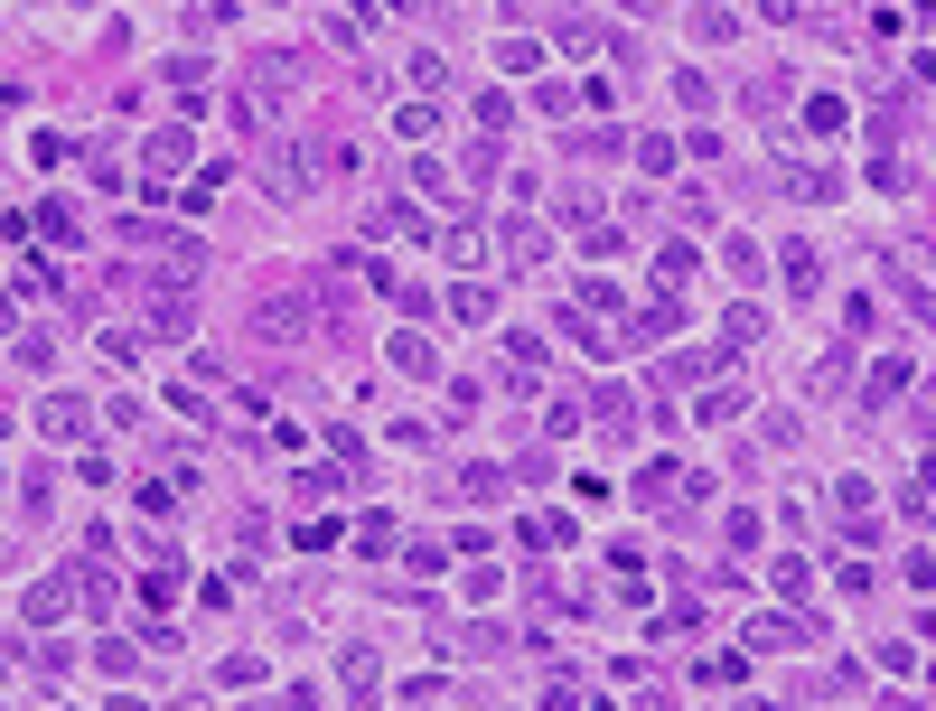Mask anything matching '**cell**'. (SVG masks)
<instances>
[{
    "instance_id": "1",
    "label": "cell",
    "mask_w": 936,
    "mask_h": 711,
    "mask_svg": "<svg viewBox=\"0 0 936 711\" xmlns=\"http://www.w3.org/2000/svg\"><path fill=\"white\" fill-rule=\"evenodd\" d=\"M834 515H842V534H880V505H871V478H842V487H834Z\"/></svg>"
},
{
    "instance_id": "2",
    "label": "cell",
    "mask_w": 936,
    "mask_h": 711,
    "mask_svg": "<svg viewBox=\"0 0 936 711\" xmlns=\"http://www.w3.org/2000/svg\"><path fill=\"white\" fill-rule=\"evenodd\" d=\"M768 580H777V599H796V609H805V599H815V572H805V562H796V552H777V562H768Z\"/></svg>"
},
{
    "instance_id": "3",
    "label": "cell",
    "mask_w": 936,
    "mask_h": 711,
    "mask_svg": "<svg viewBox=\"0 0 936 711\" xmlns=\"http://www.w3.org/2000/svg\"><path fill=\"white\" fill-rule=\"evenodd\" d=\"M85 421H94L85 403H66V393H57V403H47V413H38V431H47V440H75V431H85Z\"/></svg>"
},
{
    "instance_id": "4",
    "label": "cell",
    "mask_w": 936,
    "mask_h": 711,
    "mask_svg": "<svg viewBox=\"0 0 936 711\" xmlns=\"http://www.w3.org/2000/svg\"><path fill=\"white\" fill-rule=\"evenodd\" d=\"M842 122H852V113H842V94H805V132H815V140H834Z\"/></svg>"
},
{
    "instance_id": "5",
    "label": "cell",
    "mask_w": 936,
    "mask_h": 711,
    "mask_svg": "<svg viewBox=\"0 0 936 711\" xmlns=\"http://www.w3.org/2000/svg\"><path fill=\"white\" fill-rule=\"evenodd\" d=\"M140 599H150V609H169V599H178V562H169V552L140 572Z\"/></svg>"
},
{
    "instance_id": "6",
    "label": "cell",
    "mask_w": 936,
    "mask_h": 711,
    "mask_svg": "<svg viewBox=\"0 0 936 711\" xmlns=\"http://www.w3.org/2000/svg\"><path fill=\"white\" fill-rule=\"evenodd\" d=\"M160 169H187V132H178V122L150 132V179H160Z\"/></svg>"
},
{
    "instance_id": "7",
    "label": "cell",
    "mask_w": 936,
    "mask_h": 711,
    "mask_svg": "<svg viewBox=\"0 0 936 711\" xmlns=\"http://www.w3.org/2000/svg\"><path fill=\"white\" fill-rule=\"evenodd\" d=\"M655 281H665V291H683V281H693V244H665V253H655Z\"/></svg>"
},
{
    "instance_id": "8",
    "label": "cell",
    "mask_w": 936,
    "mask_h": 711,
    "mask_svg": "<svg viewBox=\"0 0 936 711\" xmlns=\"http://www.w3.org/2000/svg\"><path fill=\"white\" fill-rule=\"evenodd\" d=\"M722 338H730V346H759V338H768V319H759V309H749V299H740V309H730V319H722Z\"/></svg>"
},
{
    "instance_id": "9",
    "label": "cell",
    "mask_w": 936,
    "mask_h": 711,
    "mask_svg": "<svg viewBox=\"0 0 936 711\" xmlns=\"http://www.w3.org/2000/svg\"><path fill=\"white\" fill-rule=\"evenodd\" d=\"M675 487H683V478H675V468H646V478H637V505H683V497H675Z\"/></svg>"
},
{
    "instance_id": "10",
    "label": "cell",
    "mask_w": 936,
    "mask_h": 711,
    "mask_svg": "<svg viewBox=\"0 0 936 711\" xmlns=\"http://www.w3.org/2000/svg\"><path fill=\"white\" fill-rule=\"evenodd\" d=\"M178 487H187V478H140L132 505H140V515H169V505H178Z\"/></svg>"
},
{
    "instance_id": "11",
    "label": "cell",
    "mask_w": 936,
    "mask_h": 711,
    "mask_svg": "<svg viewBox=\"0 0 936 711\" xmlns=\"http://www.w3.org/2000/svg\"><path fill=\"white\" fill-rule=\"evenodd\" d=\"M496 66H506V75H534L543 47H534V38H506V47H496Z\"/></svg>"
},
{
    "instance_id": "12",
    "label": "cell",
    "mask_w": 936,
    "mask_h": 711,
    "mask_svg": "<svg viewBox=\"0 0 936 711\" xmlns=\"http://www.w3.org/2000/svg\"><path fill=\"white\" fill-rule=\"evenodd\" d=\"M787 291H824V272H815V253H805V244H787Z\"/></svg>"
},
{
    "instance_id": "13",
    "label": "cell",
    "mask_w": 936,
    "mask_h": 711,
    "mask_svg": "<svg viewBox=\"0 0 936 711\" xmlns=\"http://www.w3.org/2000/svg\"><path fill=\"white\" fill-rule=\"evenodd\" d=\"M394 366H403V375H431L441 356H431V338H394Z\"/></svg>"
},
{
    "instance_id": "14",
    "label": "cell",
    "mask_w": 936,
    "mask_h": 711,
    "mask_svg": "<svg viewBox=\"0 0 936 711\" xmlns=\"http://www.w3.org/2000/svg\"><path fill=\"white\" fill-rule=\"evenodd\" d=\"M506 253H515V262H543V225H525V216H515V225H506Z\"/></svg>"
},
{
    "instance_id": "15",
    "label": "cell",
    "mask_w": 936,
    "mask_h": 711,
    "mask_svg": "<svg viewBox=\"0 0 936 711\" xmlns=\"http://www.w3.org/2000/svg\"><path fill=\"white\" fill-rule=\"evenodd\" d=\"M496 309V291H478V281H468V291H449V319H488Z\"/></svg>"
},
{
    "instance_id": "16",
    "label": "cell",
    "mask_w": 936,
    "mask_h": 711,
    "mask_svg": "<svg viewBox=\"0 0 936 711\" xmlns=\"http://www.w3.org/2000/svg\"><path fill=\"white\" fill-rule=\"evenodd\" d=\"M66 599H75L66 580H38V590H28V618H57V609H66Z\"/></svg>"
},
{
    "instance_id": "17",
    "label": "cell",
    "mask_w": 936,
    "mask_h": 711,
    "mask_svg": "<svg viewBox=\"0 0 936 711\" xmlns=\"http://www.w3.org/2000/svg\"><path fill=\"white\" fill-rule=\"evenodd\" d=\"M787 197H805V207H815V197H834V179H824V169H787Z\"/></svg>"
},
{
    "instance_id": "18",
    "label": "cell",
    "mask_w": 936,
    "mask_h": 711,
    "mask_svg": "<svg viewBox=\"0 0 936 711\" xmlns=\"http://www.w3.org/2000/svg\"><path fill=\"white\" fill-rule=\"evenodd\" d=\"M459 487H468V497H478V505H496V497H506V468H468Z\"/></svg>"
},
{
    "instance_id": "19",
    "label": "cell",
    "mask_w": 936,
    "mask_h": 711,
    "mask_svg": "<svg viewBox=\"0 0 936 711\" xmlns=\"http://www.w3.org/2000/svg\"><path fill=\"white\" fill-rule=\"evenodd\" d=\"M796 637H805L796 618H759V627H749V646H796Z\"/></svg>"
},
{
    "instance_id": "20",
    "label": "cell",
    "mask_w": 936,
    "mask_h": 711,
    "mask_svg": "<svg viewBox=\"0 0 936 711\" xmlns=\"http://www.w3.org/2000/svg\"><path fill=\"white\" fill-rule=\"evenodd\" d=\"M581 702V684H571V674H553V684H543V711H571Z\"/></svg>"
},
{
    "instance_id": "21",
    "label": "cell",
    "mask_w": 936,
    "mask_h": 711,
    "mask_svg": "<svg viewBox=\"0 0 936 711\" xmlns=\"http://www.w3.org/2000/svg\"><path fill=\"white\" fill-rule=\"evenodd\" d=\"M272 711H319V692H309V684H291V692H281Z\"/></svg>"
}]
</instances>
